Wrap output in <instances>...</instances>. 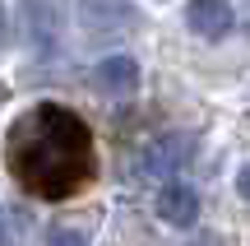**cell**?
I'll return each instance as SVG.
<instances>
[{"label":"cell","instance_id":"cell-1","mask_svg":"<svg viewBox=\"0 0 250 246\" xmlns=\"http://www.w3.org/2000/svg\"><path fill=\"white\" fill-rule=\"evenodd\" d=\"M5 158L14 181L37 200H70L93 177V135L79 112L37 102L9 126Z\"/></svg>","mask_w":250,"mask_h":246},{"label":"cell","instance_id":"cell-2","mask_svg":"<svg viewBox=\"0 0 250 246\" xmlns=\"http://www.w3.org/2000/svg\"><path fill=\"white\" fill-rule=\"evenodd\" d=\"M186 23H190V33L218 42V37L232 33V5H227V0H190L186 5Z\"/></svg>","mask_w":250,"mask_h":246},{"label":"cell","instance_id":"cell-3","mask_svg":"<svg viewBox=\"0 0 250 246\" xmlns=\"http://www.w3.org/2000/svg\"><path fill=\"white\" fill-rule=\"evenodd\" d=\"M158 219L171 223V228H190L199 219V195L190 186H181V181H167L158 191Z\"/></svg>","mask_w":250,"mask_h":246},{"label":"cell","instance_id":"cell-4","mask_svg":"<svg viewBox=\"0 0 250 246\" xmlns=\"http://www.w3.org/2000/svg\"><path fill=\"white\" fill-rule=\"evenodd\" d=\"M93 84H98V93H111V98L134 93V84H139V65H134L130 56H107V61H98V70H93Z\"/></svg>","mask_w":250,"mask_h":246},{"label":"cell","instance_id":"cell-5","mask_svg":"<svg viewBox=\"0 0 250 246\" xmlns=\"http://www.w3.org/2000/svg\"><path fill=\"white\" fill-rule=\"evenodd\" d=\"M186 149H190V139H186V135H167V139H158V144H148V149H144L139 172H144V177L176 172V167L186 163Z\"/></svg>","mask_w":250,"mask_h":246},{"label":"cell","instance_id":"cell-6","mask_svg":"<svg viewBox=\"0 0 250 246\" xmlns=\"http://www.w3.org/2000/svg\"><path fill=\"white\" fill-rule=\"evenodd\" d=\"M83 23L88 28H116V23H125V0H83Z\"/></svg>","mask_w":250,"mask_h":246},{"label":"cell","instance_id":"cell-7","mask_svg":"<svg viewBox=\"0 0 250 246\" xmlns=\"http://www.w3.org/2000/svg\"><path fill=\"white\" fill-rule=\"evenodd\" d=\"M23 5H28V23H33L37 46H51V33H56V9H51V0H23Z\"/></svg>","mask_w":250,"mask_h":246},{"label":"cell","instance_id":"cell-8","mask_svg":"<svg viewBox=\"0 0 250 246\" xmlns=\"http://www.w3.org/2000/svg\"><path fill=\"white\" fill-rule=\"evenodd\" d=\"M46 246H88V232H79V228H51V232H46Z\"/></svg>","mask_w":250,"mask_h":246},{"label":"cell","instance_id":"cell-9","mask_svg":"<svg viewBox=\"0 0 250 246\" xmlns=\"http://www.w3.org/2000/svg\"><path fill=\"white\" fill-rule=\"evenodd\" d=\"M190 246H232V242H227V237H218V232H204V237H195Z\"/></svg>","mask_w":250,"mask_h":246},{"label":"cell","instance_id":"cell-10","mask_svg":"<svg viewBox=\"0 0 250 246\" xmlns=\"http://www.w3.org/2000/svg\"><path fill=\"white\" fill-rule=\"evenodd\" d=\"M236 191H241L246 200H250V167H241V177H236Z\"/></svg>","mask_w":250,"mask_h":246},{"label":"cell","instance_id":"cell-11","mask_svg":"<svg viewBox=\"0 0 250 246\" xmlns=\"http://www.w3.org/2000/svg\"><path fill=\"white\" fill-rule=\"evenodd\" d=\"M0 37H5V9H0Z\"/></svg>","mask_w":250,"mask_h":246}]
</instances>
